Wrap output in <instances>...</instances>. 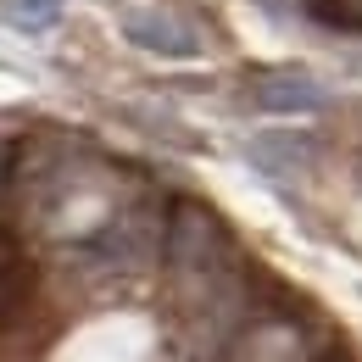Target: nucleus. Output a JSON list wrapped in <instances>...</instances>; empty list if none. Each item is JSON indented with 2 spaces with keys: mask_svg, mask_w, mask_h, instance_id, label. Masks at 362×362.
Masks as SVG:
<instances>
[{
  "mask_svg": "<svg viewBox=\"0 0 362 362\" xmlns=\"http://www.w3.org/2000/svg\"><path fill=\"white\" fill-rule=\"evenodd\" d=\"M251 162L262 173H296L313 162V139L307 134H257L251 139Z\"/></svg>",
  "mask_w": 362,
  "mask_h": 362,
  "instance_id": "nucleus-7",
  "label": "nucleus"
},
{
  "mask_svg": "<svg viewBox=\"0 0 362 362\" xmlns=\"http://www.w3.org/2000/svg\"><path fill=\"white\" fill-rule=\"evenodd\" d=\"M56 17H62V0H6V23L23 34H45Z\"/></svg>",
  "mask_w": 362,
  "mask_h": 362,
  "instance_id": "nucleus-8",
  "label": "nucleus"
},
{
  "mask_svg": "<svg viewBox=\"0 0 362 362\" xmlns=\"http://www.w3.org/2000/svg\"><path fill=\"white\" fill-rule=\"evenodd\" d=\"M123 40L151 50V56H179V62H189V56L206 50V28L189 11H179V6L151 0V6H129L123 11Z\"/></svg>",
  "mask_w": 362,
  "mask_h": 362,
  "instance_id": "nucleus-5",
  "label": "nucleus"
},
{
  "mask_svg": "<svg viewBox=\"0 0 362 362\" xmlns=\"http://www.w3.org/2000/svg\"><path fill=\"white\" fill-rule=\"evenodd\" d=\"M78 139L62 134V129H34V134L17 139L11 151V184H6V223L28 240L45 234V218H50V201H56V184L67 173Z\"/></svg>",
  "mask_w": 362,
  "mask_h": 362,
  "instance_id": "nucleus-3",
  "label": "nucleus"
},
{
  "mask_svg": "<svg viewBox=\"0 0 362 362\" xmlns=\"http://www.w3.org/2000/svg\"><path fill=\"white\" fill-rule=\"evenodd\" d=\"M11 151H17V139L0 134V223H6V184H11Z\"/></svg>",
  "mask_w": 362,
  "mask_h": 362,
  "instance_id": "nucleus-10",
  "label": "nucleus"
},
{
  "mask_svg": "<svg viewBox=\"0 0 362 362\" xmlns=\"http://www.w3.org/2000/svg\"><path fill=\"white\" fill-rule=\"evenodd\" d=\"M168 223H173V201L151 179H139L134 195L84 245L100 257V268L112 273L117 284H134V279H151V273L168 268Z\"/></svg>",
  "mask_w": 362,
  "mask_h": 362,
  "instance_id": "nucleus-2",
  "label": "nucleus"
},
{
  "mask_svg": "<svg viewBox=\"0 0 362 362\" xmlns=\"http://www.w3.org/2000/svg\"><path fill=\"white\" fill-rule=\"evenodd\" d=\"M317 23H340V28H362V0H307Z\"/></svg>",
  "mask_w": 362,
  "mask_h": 362,
  "instance_id": "nucleus-9",
  "label": "nucleus"
},
{
  "mask_svg": "<svg viewBox=\"0 0 362 362\" xmlns=\"http://www.w3.org/2000/svg\"><path fill=\"white\" fill-rule=\"evenodd\" d=\"M313 313H262L251 317L234 340L223 346L218 362H329L340 346Z\"/></svg>",
  "mask_w": 362,
  "mask_h": 362,
  "instance_id": "nucleus-4",
  "label": "nucleus"
},
{
  "mask_svg": "<svg viewBox=\"0 0 362 362\" xmlns=\"http://www.w3.org/2000/svg\"><path fill=\"white\" fill-rule=\"evenodd\" d=\"M245 262L234 228L223 223V212L212 201H195V195H179L173 201V223H168V301L173 307H189L195 296H206L218 279Z\"/></svg>",
  "mask_w": 362,
  "mask_h": 362,
  "instance_id": "nucleus-1",
  "label": "nucleus"
},
{
  "mask_svg": "<svg viewBox=\"0 0 362 362\" xmlns=\"http://www.w3.org/2000/svg\"><path fill=\"white\" fill-rule=\"evenodd\" d=\"M251 100H257L262 112H317V106H323V90H317L307 73H257Z\"/></svg>",
  "mask_w": 362,
  "mask_h": 362,
  "instance_id": "nucleus-6",
  "label": "nucleus"
}]
</instances>
